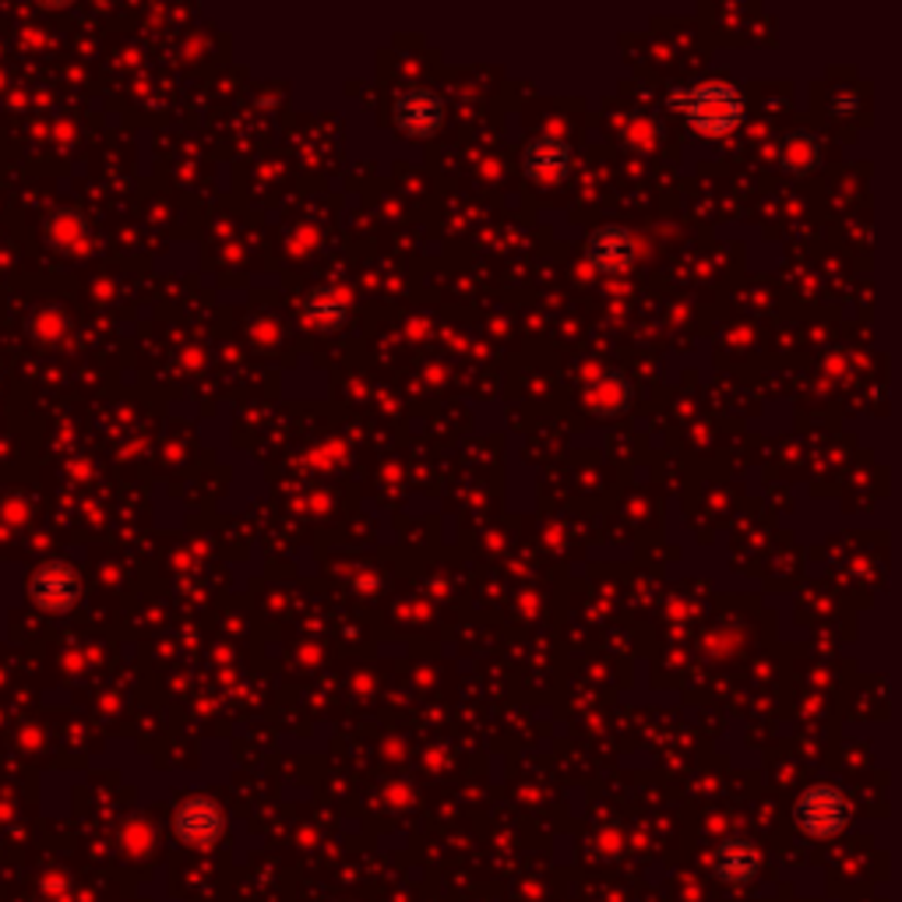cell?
Instances as JSON below:
<instances>
[{
  "instance_id": "cell-1",
  "label": "cell",
  "mask_w": 902,
  "mask_h": 902,
  "mask_svg": "<svg viewBox=\"0 0 902 902\" xmlns=\"http://www.w3.org/2000/svg\"><path fill=\"white\" fill-rule=\"evenodd\" d=\"M674 103L701 134H726L744 120V99L730 82H695L681 88Z\"/></svg>"
},
{
  "instance_id": "cell-2",
  "label": "cell",
  "mask_w": 902,
  "mask_h": 902,
  "mask_svg": "<svg viewBox=\"0 0 902 902\" xmlns=\"http://www.w3.org/2000/svg\"><path fill=\"white\" fill-rule=\"evenodd\" d=\"M850 801L835 786H811L793 807L797 829L811 839H832L850 825Z\"/></svg>"
},
{
  "instance_id": "cell-3",
  "label": "cell",
  "mask_w": 902,
  "mask_h": 902,
  "mask_svg": "<svg viewBox=\"0 0 902 902\" xmlns=\"http://www.w3.org/2000/svg\"><path fill=\"white\" fill-rule=\"evenodd\" d=\"M173 832L183 846L194 850H208L216 846L223 832H226V815L216 801L208 797H188L173 815Z\"/></svg>"
},
{
  "instance_id": "cell-4",
  "label": "cell",
  "mask_w": 902,
  "mask_h": 902,
  "mask_svg": "<svg viewBox=\"0 0 902 902\" xmlns=\"http://www.w3.org/2000/svg\"><path fill=\"white\" fill-rule=\"evenodd\" d=\"M28 589H33V600L46 614H68L82 596V578L64 561H46L43 568H36Z\"/></svg>"
},
{
  "instance_id": "cell-5",
  "label": "cell",
  "mask_w": 902,
  "mask_h": 902,
  "mask_svg": "<svg viewBox=\"0 0 902 902\" xmlns=\"http://www.w3.org/2000/svg\"><path fill=\"white\" fill-rule=\"evenodd\" d=\"M586 254L600 272H624L635 262V237L624 226H600L589 237Z\"/></svg>"
},
{
  "instance_id": "cell-6",
  "label": "cell",
  "mask_w": 902,
  "mask_h": 902,
  "mask_svg": "<svg viewBox=\"0 0 902 902\" xmlns=\"http://www.w3.org/2000/svg\"><path fill=\"white\" fill-rule=\"evenodd\" d=\"M568 163H572V148L557 134H543V137H537V142H529L526 152H522L526 173L537 177V180H561L564 173H568Z\"/></svg>"
},
{
  "instance_id": "cell-7",
  "label": "cell",
  "mask_w": 902,
  "mask_h": 902,
  "mask_svg": "<svg viewBox=\"0 0 902 902\" xmlns=\"http://www.w3.org/2000/svg\"><path fill=\"white\" fill-rule=\"evenodd\" d=\"M395 120L409 134H431L441 124V99L431 88H409L395 103Z\"/></svg>"
},
{
  "instance_id": "cell-8",
  "label": "cell",
  "mask_w": 902,
  "mask_h": 902,
  "mask_svg": "<svg viewBox=\"0 0 902 902\" xmlns=\"http://www.w3.org/2000/svg\"><path fill=\"white\" fill-rule=\"evenodd\" d=\"M758 850L747 843V839H726V843L715 850V878H723L726 885H744L758 875Z\"/></svg>"
},
{
  "instance_id": "cell-9",
  "label": "cell",
  "mask_w": 902,
  "mask_h": 902,
  "mask_svg": "<svg viewBox=\"0 0 902 902\" xmlns=\"http://www.w3.org/2000/svg\"><path fill=\"white\" fill-rule=\"evenodd\" d=\"M779 156H783V163L790 166L793 173H804V170H811L815 159H818V142H815V134H790L783 145H779Z\"/></svg>"
},
{
  "instance_id": "cell-10",
  "label": "cell",
  "mask_w": 902,
  "mask_h": 902,
  "mask_svg": "<svg viewBox=\"0 0 902 902\" xmlns=\"http://www.w3.org/2000/svg\"><path fill=\"white\" fill-rule=\"evenodd\" d=\"M308 317L321 328H335L346 317V297L335 293V289H317L308 300Z\"/></svg>"
}]
</instances>
